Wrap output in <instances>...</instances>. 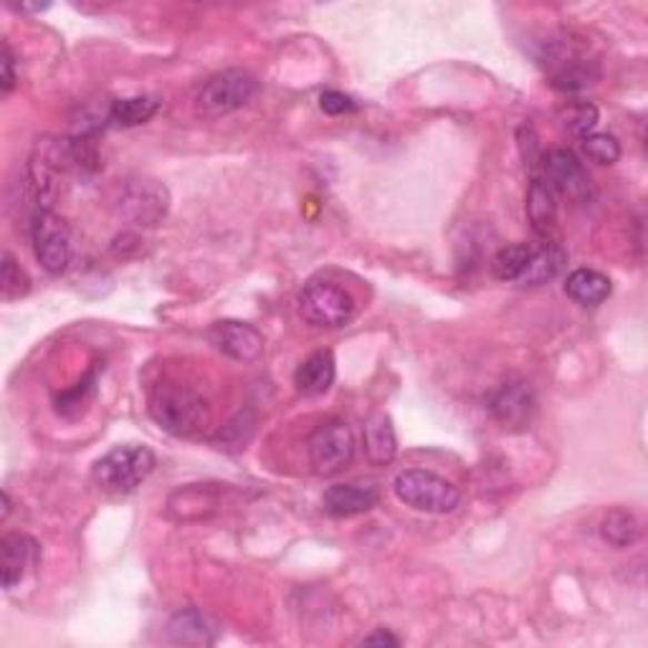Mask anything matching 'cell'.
Wrapping results in <instances>:
<instances>
[{
  "label": "cell",
  "mask_w": 648,
  "mask_h": 648,
  "mask_svg": "<svg viewBox=\"0 0 648 648\" xmlns=\"http://www.w3.org/2000/svg\"><path fill=\"white\" fill-rule=\"evenodd\" d=\"M150 416L162 431H168L178 438L198 436L208 426L211 410H208L206 398L200 392L172 386H158L150 392Z\"/></svg>",
  "instance_id": "cell-1"
},
{
  "label": "cell",
  "mask_w": 648,
  "mask_h": 648,
  "mask_svg": "<svg viewBox=\"0 0 648 648\" xmlns=\"http://www.w3.org/2000/svg\"><path fill=\"white\" fill-rule=\"evenodd\" d=\"M154 469V453L144 446H117L91 469V479L107 495H130L150 477Z\"/></svg>",
  "instance_id": "cell-2"
},
{
  "label": "cell",
  "mask_w": 648,
  "mask_h": 648,
  "mask_svg": "<svg viewBox=\"0 0 648 648\" xmlns=\"http://www.w3.org/2000/svg\"><path fill=\"white\" fill-rule=\"evenodd\" d=\"M392 491L406 507L426 515H449L461 505L459 487L426 469L400 471L392 481Z\"/></svg>",
  "instance_id": "cell-3"
},
{
  "label": "cell",
  "mask_w": 648,
  "mask_h": 648,
  "mask_svg": "<svg viewBox=\"0 0 648 648\" xmlns=\"http://www.w3.org/2000/svg\"><path fill=\"white\" fill-rule=\"evenodd\" d=\"M299 315L309 325L322 327V330H337V327L350 325L358 315V302L350 291L332 285V281L312 279L299 291Z\"/></svg>",
  "instance_id": "cell-4"
},
{
  "label": "cell",
  "mask_w": 648,
  "mask_h": 648,
  "mask_svg": "<svg viewBox=\"0 0 648 648\" xmlns=\"http://www.w3.org/2000/svg\"><path fill=\"white\" fill-rule=\"evenodd\" d=\"M257 79L243 69H228L206 81L196 94V112L208 120L239 112L257 94Z\"/></svg>",
  "instance_id": "cell-5"
},
{
  "label": "cell",
  "mask_w": 648,
  "mask_h": 648,
  "mask_svg": "<svg viewBox=\"0 0 648 648\" xmlns=\"http://www.w3.org/2000/svg\"><path fill=\"white\" fill-rule=\"evenodd\" d=\"M117 208L127 221L142 228L160 226L170 211V193L160 180L148 176L127 178L117 198Z\"/></svg>",
  "instance_id": "cell-6"
},
{
  "label": "cell",
  "mask_w": 648,
  "mask_h": 648,
  "mask_svg": "<svg viewBox=\"0 0 648 648\" xmlns=\"http://www.w3.org/2000/svg\"><path fill=\"white\" fill-rule=\"evenodd\" d=\"M36 261L51 277H59L71 263V228L53 211H39L31 226Z\"/></svg>",
  "instance_id": "cell-7"
},
{
  "label": "cell",
  "mask_w": 648,
  "mask_h": 648,
  "mask_svg": "<svg viewBox=\"0 0 648 648\" xmlns=\"http://www.w3.org/2000/svg\"><path fill=\"white\" fill-rule=\"evenodd\" d=\"M307 451L317 473H322V477L340 473L342 469H347V463H350L355 456L352 431L342 421L322 423L312 436H309Z\"/></svg>",
  "instance_id": "cell-8"
},
{
  "label": "cell",
  "mask_w": 648,
  "mask_h": 648,
  "mask_svg": "<svg viewBox=\"0 0 648 648\" xmlns=\"http://www.w3.org/2000/svg\"><path fill=\"white\" fill-rule=\"evenodd\" d=\"M208 342L218 352L236 362H257L263 355V335L249 322L239 319H221L208 327Z\"/></svg>",
  "instance_id": "cell-9"
},
{
  "label": "cell",
  "mask_w": 648,
  "mask_h": 648,
  "mask_svg": "<svg viewBox=\"0 0 648 648\" xmlns=\"http://www.w3.org/2000/svg\"><path fill=\"white\" fill-rule=\"evenodd\" d=\"M537 400L525 380H507L491 392L489 410L505 428H525L535 416Z\"/></svg>",
  "instance_id": "cell-10"
},
{
  "label": "cell",
  "mask_w": 648,
  "mask_h": 648,
  "mask_svg": "<svg viewBox=\"0 0 648 648\" xmlns=\"http://www.w3.org/2000/svg\"><path fill=\"white\" fill-rule=\"evenodd\" d=\"M540 172L545 180L550 182L552 190H560L562 196L568 198H586L590 196V178L582 162L578 160V154L570 150H550L542 158Z\"/></svg>",
  "instance_id": "cell-11"
},
{
  "label": "cell",
  "mask_w": 648,
  "mask_h": 648,
  "mask_svg": "<svg viewBox=\"0 0 648 648\" xmlns=\"http://www.w3.org/2000/svg\"><path fill=\"white\" fill-rule=\"evenodd\" d=\"M36 562H39V545L29 535L11 532L0 540V575H3L6 590L21 586Z\"/></svg>",
  "instance_id": "cell-12"
},
{
  "label": "cell",
  "mask_w": 648,
  "mask_h": 648,
  "mask_svg": "<svg viewBox=\"0 0 648 648\" xmlns=\"http://www.w3.org/2000/svg\"><path fill=\"white\" fill-rule=\"evenodd\" d=\"M380 501V491L372 483H332L325 491V512L332 517H355L370 512Z\"/></svg>",
  "instance_id": "cell-13"
},
{
  "label": "cell",
  "mask_w": 648,
  "mask_h": 648,
  "mask_svg": "<svg viewBox=\"0 0 648 648\" xmlns=\"http://www.w3.org/2000/svg\"><path fill=\"white\" fill-rule=\"evenodd\" d=\"M550 79L555 89L562 91H580L588 89L590 84H596L600 71L596 67V61H588L586 57L575 51L560 49L558 53L550 57Z\"/></svg>",
  "instance_id": "cell-14"
},
{
  "label": "cell",
  "mask_w": 648,
  "mask_h": 648,
  "mask_svg": "<svg viewBox=\"0 0 648 648\" xmlns=\"http://www.w3.org/2000/svg\"><path fill=\"white\" fill-rule=\"evenodd\" d=\"M168 636L178 646H213L221 636V626L198 608H186L170 618Z\"/></svg>",
  "instance_id": "cell-15"
},
{
  "label": "cell",
  "mask_w": 648,
  "mask_h": 648,
  "mask_svg": "<svg viewBox=\"0 0 648 648\" xmlns=\"http://www.w3.org/2000/svg\"><path fill=\"white\" fill-rule=\"evenodd\" d=\"M525 208L529 223H532V231L540 239H547L555 226V218H558V200H555V190L540 170L532 172V180H529Z\"/></svg>",
  "instance_id": "cell-16"
},
{
  "label": "cell",
  "mask_w": 648,
  "mask_h": 648,
  "mask_svg": "<svg viewBox=\"0 0 648 648\" xmlns=\"http://www.w3.org/2000/svg\"><path fill=\"white\" fill-rule=\"evenodd\" d=\"M362 441H365V456L372 467H388L398 453V438L396 428H392L390 416L386 413H372L362 426Z\"/></svg>",
  "instance_id": "cell-17"
},
{
  "label": "cell",
  "mask_w": 648,
  "mask_h": 648,
  "mask_svg": "<svg viewBox=\"0 0 648 648\" xmlns=\"http://www.w3.org/2000/svg\"><path fill=\"white\" fill-rule=\"evenodd\" d=\"M565 261H568V253H565V249L558 241H552L550 236H547L540 246H535L532 259L527 261V267L522 271V277L517 279V285H522V287L547 285V281H552L562 271Z\"/></svg>",
  "instance_id": "cell-18"
},
{
  "label": "cell",
  "mask_w": 648,
  "mask_h": 648,
  "mask_svg": "<svg viewBox=\"0 0 648 648\" xmlns=\"http://www.w3.org/2000/svg\"><path fill=\"white\" fill-rule=\"evenodd\" d=\"M335 376H337L335 355L330 350H317L297 368L295 386L302 396H309V398L325 396V392L332 388Z\"/></svg>",
  "instance_id": "cell-19"
},
{
  "label": "cell",
  "mask_w": 648,
  "mask_h": 648,
  "mask_svg": "<svg viewBox=\"0 0 648 648\" xmlns=\"http://www.w3.org/2000/svg\"><path fill=\"white\" fill-rule=\"evenodd\" d=\"M610 291H614L610 279L596 269H575L568 281H565V295H568L575 305L582 307L604 305L610 297Z\"/></svg>",
  "instance_id": "cell-20"
},
{
  "label": "cell",
  "mask_w": 648,
  "mask_h": 648,
  "mask_svg": "<svg viewBox=\"0 0 648 648\" xmlns=\"http://www.w3.org/2000/svg\"><path fill=\"white\" fill-rule=\"evenodd\" d=\"M600 537L616 550H626V547H634L641 540V525L628 509H614L600 522Z\"/></svg>",
  "instance_id": "cell-21"
},
{
  "label": "cell",
  "mask_w": 648,
  "mask_h": 648,
  "mask_svg": "<svg viewBox=\"0 0 648 648\" xmlns=\"http://www.w3.org/2000/svg\"><path fill=\"white\" fill-rule=\"evenodd\" d=\"M158 102L150 97H130V99H117L109 107V122L120 127H137L150 122L158 114Z\"/></svg>",
  "instance_id": "cell-22"
},
{
  "label": "cell",
  "mask_w": 648,
  "mask_h": 648,
  "mask_svg": "<svg viewBox=\"0 0 648 648\" xmlns=\"http://www.w3.org/2000/svg\"><path fill=\"white\" fill-rule=\"evenodd\" d=\"M535 246L532 243H515L501 249L495 259H491V273L499 281H517L522 277L527 261L532 259Z\"/></svg>",
  "instance_id": "cell-23"
},
{
  "label": "cell",
  "mask_w": 648,
  "mask_h": 648,
  "mask_svg": "<svg viewBox=\"0 0 648 648\" xmlns=\"http://www.w3.org/2000/svg\"><path fill=\"white\" fill-rule=\"evenodd\" d=\"M598 120H600L598 107L590 102H582V99H578V102H568L560 109V122L565 124V130L578 134L580 140L596 132Z\"/></svg>",
  "instance_id": "cell-24"
},
{
  "label": "cell",
  "mask_w": 648,
  "mask_h": 648,
  "mask_svg": "<svg viewBox=\"0 0 648 648\" xmlns=\"http://www.w3.org/2000/svg\"><path fill=\"white\" fill-rule=\"evenodd\" d=\"M0 289H3L6 302L29 295L31 289L29 273L21 269V263L13 259L11 251H3V263H0Z\"/></svg>",
  "instance_id": "cell-25"
},
{
  "label": "cell",
  "mask_w": 648,
  "mask_h": 648,
  "mask_svg": "<svg viewBox=\"0 0 648 648\" xmlns=\"http://www.w3.org/2000/svg\"><path fill=\"white\" fill-rule=\"evenodd\" d=\"M582 152L588 154V160L598 162V166H616L620 160V142L614 134L592 132L582 137Z\"/></svg>",
  "instance_id": "cell-26"
},
{
  "label": "cell",
  "mask_w": 648,
  "mask_h": 648,
  "mask_svg": "<svg viewBox=\"0 0 648 648\" xmlns=\"http://www.w3.org/2000/svg\"><path fill=\"white\" fill-rule=\"evenodd\" d=\"M319 107H322L325 114L340 117V114L355 112V109H358V102H355L350 94H345V91L330 89V91H322V94H319Z\"/></svg>",
  "instance_id": "cell-27"
},
{
  "label": "cell",
  "mask_w": 648,
  "mask_h": 648,
  "mask_svg": "<svg viewBox=\"0 0 648 648\" xmlns=\"http://www.w3.org/2000/svg\"><path fill=\"white\" fill-rule=\"evenodd\" d=\"M0 67H3V79H0V89L8 97L16 87V57L11 43L3 41V59H0Z\"/></svg>",
  "instance_id": "cell-28"
},
{
  "label": "cell",
  "mask_w": 648,
  "mask_h": 648,
  "mask_svg": "<svg viewBox=\"0 0 648 648\" xmlns=\"http://www.w3.org/2000/svg\"><path fill=\"white\" fill-rule=\"evenodd\" d=\"M360 646H400V641L390 631H386V628H380V631L365 636Z\"/></svg>",
  "instance_id": "cell-29"
},
{
  "label": "cell",
  "mask_w": 648,
  "mask_h": 648,
  "mask_svg": "<svg viewBox=\"0 0 648 648\" xmlns=\"http://www.w3.org/2000/svg\"><path fill=\"white\" fill-rule=\"evenodd\" d=\"M0 499H3V515H0V519H8V515H11V497H8V491H3V495H0Z\"/></svg>",
  "instance_id": "cell-30"
}]
</instances>
